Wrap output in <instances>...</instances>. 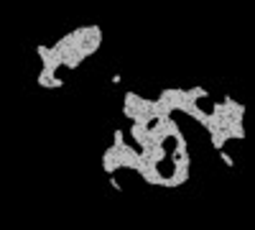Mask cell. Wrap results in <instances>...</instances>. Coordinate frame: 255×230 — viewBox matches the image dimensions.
Here are the masks:
<instances>
[{"label":"cell","instance_id":"1","mask_svg":"<svg viewBox=\"0 0 255 230\" xmlns=\"http://www.w3.org/2000/svg\"><path fill=\"white\" fill-rule=\"evenodd\" d=\"M102 44V31L97 26H79L69 33H64L56 44L36 46V54L41 59V69L36 74V85L44 90H61L67 82L61 79L64 72H74L82 67V61L92 56Z\"/></svg>","mask_w":255,"mask_h":230},{"label":"cell","instance_id":"2","mask_svg":"<svg viewBox=\"0 0 255 230\" xmlns=\"http://www.w3.org/2000/svg\"><path fill=\"white\" fill-rule=\"evenodd\" d=\"M202 128L209 133V141L215 146V151L222 154L227 143H235L245 138V105L232 97L222 100H207L204 118H202Z\"/></svg>","mask_w":255,"mask_h":230}]
</instances>
